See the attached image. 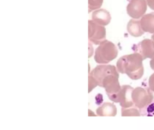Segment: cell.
I'll use <instances>...</instances> for the list:
<instances>
[{
  "instance_id": "cell-16",
  "label": "cell",
  "mask_w": 154,
  "mask_h": 130,
  "mask_svg": "<svg viewBox=\"0 0 154 130\" xmlns=\"http://www.w3.org/2000/svg\"><path fill=\"white\" fill-rule=\"evenodd\" d=\"M148 83L149 88L154 92V73L149 77Z\"/></svg>"
},
{
  "instance_id": "cell-9",
  "label": "cell",
  "mask_w": 154,
  "mask_h": 130,
  "mask_svg": "<svg viewBox=\"0 0 154 130\" xmlns=\"http://www.w3.org/2000/svg\"><path fill=\"white\" fill-rule=\"evenodd\" d=\"M92 17L93 20L103 26L109 24L111 20L109 12L104 9H100L94 12Z\"/></svg>"
},
{
  "instance_id": "cell-7",
  "label": "cell",
  "mask_w": 154,
  "mask_h": 130,
  "mask_svg": "<svg viewBox=\"0 0 154 130\" xmlns=\"http://www.w3.org/2000/svg\"><path fill=\"white\" fill-rule=\"evenodd\" d=\"M132 50L135 53L140 54L143 60L152 58L154 56V43L152 40L145 39L132 46Z\"/></svg>"
},
{
  "instance_id": "cell-1",
  "label": "cell",
  "mask_w": 154,
  "mask_h": 130,
  "mask_svg": "<svg viewBox=\"0 0 154 130\" xmlns=\"http://www.w3.org/2000/svg\"><path fill=\"white\" fill-rule=\"evenodd\" d=\"M117 69L113 65L98 66L91 72L97 85L104 88L108 96L117 93L121 88Z\"/></svg>"
},
{
  "instance_id": "cell-11",
  "label": "cell",
  "mask_w": 154,
  "mask_h": 130,
  "mask_svg": "<svg viewBox=\"0 0 154 130\" xmlns=\"http://www.w3.org/2000/svg\"><path fill=\"white\" fill-rule=\"evenodd\" d=\"M127 30L131 36L134 37H140L144 33L140 21L133 19H131L128 23Z\"/></svg>"
},
{
  "instance_id": "cell-2",
  "label": "cell",
  "mask_w": 154,
  "mask_h": 130,
  "mask_svg": "<svg viewBox=\"0 0 154 130\" xmlns=\"http://www.w3.org/2000/svg\"><path fill=\"white\" fill-rule=\"evenodd\" d=\"M143 58L138 53L129 54L121 57L117 61L118 72L126 74L133 80H137L144 74Z\"/></svg>"
},
{
  "instance_id": "cell-6",
  "label": "cell",
  "mask_w": 154,
  "mask_h": 130,
  "mask_svg": "<svg viewBox=\"0 0 154 130\" xmlns=\"http://www.w3.org/2000/svg\"><path fill=\"white\" fill-rule=\"evenodd\" d=\"M89 39L95 45L100 44L106 39L105 27L94 20H89Z\"/></svg>"
},
{
  "instance_id": "cell-4",
  "label": "cell",
  "mask_w": 154,
  "mask_h": 130,
  "mask_svg": "<svg viewBox=\"0 0 154 130\" xmlns=\"http://www.w3.org/2000/svg\"><path fill=\"white\" fill-rule=\"evenodd\" d=\"M134 88L129 85H123L117 93L108 96L109 99L115 103H119L123 108H128L134 105L132 100V92Z\"/></svg>"
},
{
  "instance_id": "cell-20",
  "label": "cell",
  "mask_w": 154,
  "mask_h": 130,
  "mask_svg": "<svg viewBox=\"0 0 154 130\" xmlns=\"http://www.w3.org/2000/svg\"><path fill=\"white\" fill-rule=\"evenodd\" d=\"M151 39L153 41V42L154 43V33L151 36Z\"/></svg>"
},
{
  "instance_id": "cell-5",
  "label": "cell",
  "mask_w": 154,
  "mask_h": 130,
  "mask_svg": "<svg viewBox=\"0 0 154 130\" xmlns=\"http://www.w3.org/2000/svg\"><path fill=\"white\" fill-rule=\"evenodd\" d=\"M131 97L134 106L139 109L148 104L154 98V94L149 88L141 87L134 88Z\"/></svg>"
},
{
  "instance_id": "cell-14",
  "label": "cell",
  "mask_w": 154,
  "mask_h": 130,
  "mask_svg": "<svg viewBox=\"0 0 154 130\" xmlns=\"http://www.w3.org/2000/svg\"><path fill=\"white\" fill-rule=\"evenodd\" d=\"M137 107L122 108V116H140L139 110Z\"/></svg>"
},
{
  "instance_id": "cell-13",
  "label": "cell",
  "mask_w": 154,
  "mask_h": 130,
  "mask_svg": "<svg viewBox=\"0 0 154 130\" xmlns=\"http://www.w3.org/2000/svg\"><path fill=\"white\" fill-rule=\"evenodd\" d=\"M139 110L142 116H154V99L148 104Z\"/></svg>"
},
{
  "instance_id": "cell-12",
  "label": "cell",
  "mask_w": 154,
  "mask_h": 130,
  "mask_svg": "<svg viewBox=\"0 0 154 130\" xmlns=\"http://www.w3.org/2000/svg\"><path fill=\"white\" fill-rule=\"evenodd\" d=\"M97 114L100 116H115L117 110L115 105L110 103H105L97 109Z\"/></svg>"
},
{
  "instance_id": "cell-3",
  "label": "cell",
  "mask_w": 154,
  "mask_h": 130,
  "mask_svg": "<svg viewBox=\"0 0 154 130\" xmlns=\"http://www.w3.org/2000/svg\"><path fill=\"white\" fill-rule=\"evenodd\" d=\"M118 55L116 45L107 40L103 41L95 50L94 60L99 64H107L115 59Z\"/></svg>"
},
{
  "instance_id": "cell-15",
  "label": "cell",
  "mask_w": 154,
  "mask_h": 130,
  "mask_svg": "<svg viewBox=\"0 0 154 130\" xmlns=\"http://www.w3.org/2000/svg\"><path fill=\"white\" fill-rule=\"evenodd\" d=\"M103 2V0H89V12L100 8Z\"/></svg>"
},
{
  "instance_id": "cell-8",
  "label": "cell",
  "mask_w": 154,
  "mask_h": 130,
  "mask_svg": "<svg viewBox=\"0 0 154 130\" xmlns=\"http://www.w3.org/2000/svg\"><path fill=\"white\" fill-rule=\"evenodd\" d=\"M146 10L147 3L145 0H131L127 7V13L134 19L142 17Z\"/></svg>"
},
{
  "instance_id": "cell-17",
  "label": "cell",
  "mask_w": 154,
  "mask_h": 130,
  "mask_svg": "<svg viewBox=\"0 0 154 130\" xmlns=\"http://www.w3.org/2000/svg\"><path fill=\"white\" fill-rule=\"evenodd\" d=\"M146 1L149 8L154 11V0H146Z\"/></svg>"
},
{
  "instance_id": "cell-18",
  "label": "cell",
  "mask_w": 154,
  "mask_h": 130,
  "mask_svg": "<svg viewBox=\"0 0 154 130\" xmlns=\"http://www.w3.org/2000/svg\"><path fill=\"white\" fill-rule=\"evenodd\" d=\"M99 95H97V96L95 98V99H96V103L97 104H100L101 103H102L103 102V98L102 96L100 97V98H99Z\"/></svg>"
},
{
  "instance_id": "cell-10",
  "label": "cell",
  "mask_w": 154,
  "mask_h": 130,
  "mask_svg": "<svg viewBox=\"0 0 154 130\" xmlns=\"http://www.w3.org/2000/svg\"><path fill=\"white\" fill-rule=\"evenodd\" d=\"M140 22L141 28L144 32L154 33V12L143 15Z\"/></svg>"
},
{
  "instance_id": "cell-19",
  "label": "cell",
  "mask_w": 154,
  "mask_h": 130,
  "mask_svg": "<svg viewBox=\"0 0 154 130\" xmlns=\"http://www.w3.org/2000/svg\"><path fill=\"white\" fill-rule=\"evenodd\" d=\"M149 64H150L151 68L153 70H154V56L151 58V60H150Z\"/></svg>"
}]
</instances>
